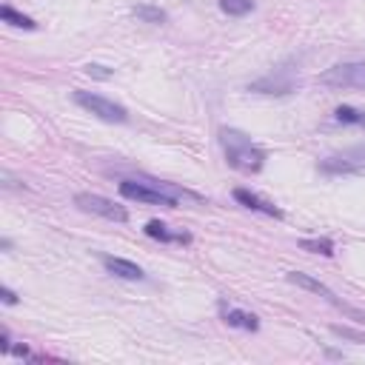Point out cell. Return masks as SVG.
<instances>
[{"mask_svg":"<svg viewBox=\"0 0 365 365\" xmlns=\"http://www.w3.org/2000/svg\"><path fill=\"white\" fill-rule=\"evenodd\" d=\"M86 72H89L92 77H100V80H109V77H111V72H109L106 66H97V63H92V66H86Z\"/></svg>","mask_w":365,"mask_h":365,"instance_id":"cell-19","label":"cell"},{"mask_svg":"<svg viewBox=\"0 0 365 365\" xmlns=\"http://www.w3.org/2000/svg\"><path fill=\"white\" fill-rule=\"evenodd\" d=\"M322 171H365V148L337 154L322 163Z\"/></svg>","mask_w":365,"mask_h":365,"instance_id":"cell-8","label":"cell"},{"mask_svg":"<svg viewBox=\"0 0 365 365\" xmlns=\"http://www.w3.org/2000/svg\"><path fill=\"white\" fill-rule=\"evenodd\" d=\"M103 266H106L109 274H114V277H120V280H129V283H140V280L146 277L137 263L123 260V257H103Z\"/></svg>","mask_w":365,"mask_h":365,"instance_id":"cell-9","label":"cell"},{"mask_svg":"<svg viewBox=\"0 0 365 365\" xmlns=\"http://www.w3.org/2000/svg\"><path fill=\"white\" fill-rule=\"evenodd\" d=\"M320 83L334 89H362L365 92V60L362 63H337L320 75Z\"/></svg>","mask_w":365,"mask_h":365,"instance_id":"cell-5","label":"cell"},{"mask_svg":"<svg viewBox=\"0 0 365 365\" xmlns=\"http://www.w3.org/2000/svg\"><path fill=\"white\" fill-rule=\"evenodd\" d=\"M334 117L339 123H348V126H365V111L362 109H354V106H339L334 111Z\"/></svg>","mask_w":365,"mask_h":365,"instance_id":"cell-15","label":"cell"},{"mask_svg":"<svg viewBox=\"0 0 365 365\" xmlns=\"http://www.w3.org/2000/svg\"><path fill=\"white\" fill-rule=\"evenodd\" d=\"M234 200L237 203H243L246 209H251V212H260V214H268V217H283V212L274 206V203H268V200H263V197H257L254 192H249V189H237L234 192Z\"/></svg>","mask_w":365,"mask_h":365,"instance_id":"cell-10","label":"cell"},{"mask_svg":"<svg viewBox=\"0 0 365 365\" xmlns=\"http://www.w3.org/2000/svg\"><path fill=\"white\" fill-rule=\"evenodd\" d=\"M294 83L297 80H294V75L288 69H277V75H268V77L251 83L249 89L260 92V94H288V92H294Z\"/></svg>","mask_w":365,"mask_h":365,"instance_id":"cell-7","label":"cell"},{"mask_svg":"<svg viewBox=\"0 0 365 365\" xmlns=\"http://www.w3.org/2000/svg\"><path fill=\"white\" fill-rule=\"evenodd\" d=\"M72 97H75V103H77L80 109L92 111V114H94L97 120H103V123H126V120H129V111H126L120 103H114V100H109V97H103V94L77 89Z\"/></svg>","mask_w":365,"mask_h":365,"instance_id":"cell-3","label":"cell"},{"mask_svg":"<svg viewBox=\"0 0 365 365\" xmlns=\"http://www.w3.org/2000/svg\"><path fill=\"white\" fill-rule=\"evenodd\" d=\"M220 146H223V151H226V160H229L234 168L246 171V174L260 171L263 163H266V151H263L260 146H254L251 137H246V134L237 131V129H220Z\"/></svg>","mask_w":365,"mask_h":365,"instance_id":"cell-1","label":"cell"},{"mask_svg":"<svg viewBox=\"0 0 365 365\" xmlns=\"http://www.w3.org/2000/svg\"><path fill=\"white\" fill-rule=\"evenodd\" d=\"M337 337H342V339H354V342H365V334H359V331H351V328H339V325H334L331 328Z\"/></svg>","mask_w":365,"mask_h":365,"instance_id":"cell-18","label":"cell"},{"mask_svg":"<svg viewBox=\"0 0 365 365\" xmlns=\"http://www.w3.org/2000/svg\"><path fill=\"white\" fill-rule=\"evenodd\" d=\"M300 249L317 251V254H322V257H331V254H334V243H331V240H300Z\"/></svg>","mask_w":365,"mask_h":365,"instance_id":"cell-17","label":"cell"},{"mask_svg":"<svg viewBox=\"0 0 365 365\" xmlns=\"http://www.w3.org/2000/svg\"><path fill=\"white\" fill-rule=\"evenodd\" d=\"M220 9L231 18H243L254 9V0H220Z\"/></svg>","mask_w":365,"mask_h":365,"instance_id":"cell-16","label":"cell"},{"mask_svg":"<svg viewBox=\"0 0 365 365\" xmlns=\"http://www.w3.org/2000/svg\"><path fill=\"white\" fill-rule=\"evenodd\" d=\"M120 195L126 200H137L146 206H163V209H177V200L171 195H165L163 189H157L154 182H140V180H123L120 182Z\"/></svg>","mask_w":365,"mask_h":365,"instance_id":"cell-4","label":"cell"},{"mask_svg":"<svg viewBox=\"0 0 365 365\" xmlns=\"http://www.w3.org/2000/svg\"><path fill=\"white\" fill-rule=\"evenodd\" d=\"M220 314H223V320L231 325V328H243V331H257L260 328V320L254 317V314H249V311H240V308H231V305H220Z\"/></svg>","mask_w":365,"mask_h":365,"instance_id":"cell-11","label":"cell"},{"mask_svg":"<svg viewBox=\"0 0 365 365\" xmlns=\"http://www.w3.org/2000/svg\"><path fill=\"white\" fill-rule=\"evenodd\" d=\"M288 283H294L297 288H305V291H311V294H317V297H322L328 305H334L337 311H342L345 317H351V320H356V322H362L365 325V311H359V308H354V305H348V303H342L325 283H320V280H314V277H308V274H303V271H291L288 274Z\"/></svg>","mask_w":365,"mask_h":365,"instance_id":"cell-2","label":"cell"},{"mask_svg":"<svg viewBox=\"0 0 365 365\" xmlns=\"http://www.w3.org/2000/svg\"><path fill=\"white\" fill-rule=\"evenodd\" d=\"M75 203H77V209H83L89 214H97V217H106V220H114V223L129 220V212L123 206H114L111 200H106L100 195H77Z\"/></svg>","mask_w":365,"mask_h":365,"instance_id":"cell-6","label":"cell"},{"mask_svg":"<svg viewBox=\"0 0 365 365\" xmlns=\"http://www.w3.org/2000/svg\"><path fill=\"white\" fill-rule=\"evenodd\" d=\"M143 231H146L151 240H160V243H182V246L192 243V237H189V234H182V231H180V234H171V231H168V226H165V223H160V220H148Z\"/></svg>","mask_w":365,"mask_h":365,"instance_id":"cell-12","label":"cell"},{"mask_svg":"<svg viewBox=\"0 0 365 365\" xmlns=\"http://www.w3.org/2000/svg\"><path fill=\"white\" fill-rule=\"evenodd\" d=\"M131 15H134L137 21H143V23H165V21H168V15H165L160 6H148V4L131 6Z\"/></svg>","mask_w":365,"mask_h":365,"instance_id":"cell-13","label":"cell"},{"mask_svg":"<svg viewBox=\"0 0 365 365\" xmlns=\"http://www.w3.org/2000/svg\"><path fill=\"white\" fill-rule=\"evenodd\" d=\"M0 18H4V23L15 26V29H26V32L38 29V23H35L29 15H21V12H15L12 6H4V9H0Z\"/></svg>","mask_w":365,"mask_h":365,"instance_id":"cell-14","label":"cell"},{"mask_svg":"<svg viewBox=\"0 0 365 365\" xmlns=\"http://www.w3.org/2000/svg\"><path fill=\"white\" fill-rule=\"evenodd\" d=\"M0 297H4L6 305H15V303H18V294H15L12 288H0Z\"/></svg>","mask_w":365,"mask_h":365,"instance_id":"cell-20","label":"cell"}]
</instances>
